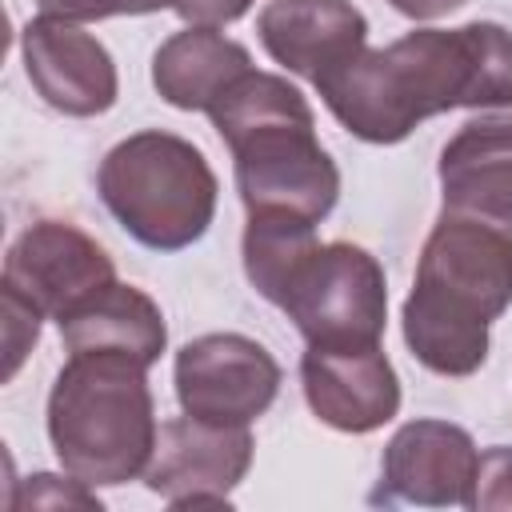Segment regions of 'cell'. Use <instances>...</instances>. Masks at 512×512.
<instances>
[{
    "label": "cell",
    "mask_w": 512,
    "mask_h": 512,
    "mask_svg": "<svg viewBox=\"0 0 512 512\" xmlns=\"http://www.w3.org/2000/svg\"><path fill=\"white\" fill-rule=\"evenodd\" d=\"M328 112L368 144H400L452 108H512V32L492 20L416 28L388 48H364L316 80Z\"/></svg>",
    "instance_id": "1"
},
{
    "label": "cell",
    "mask_w": 512,
    "mask_h": 512,
    "mask_svg": "<svg viewBox=\"0 0 512 512\" xmlns=\"http://www.w3.org/2000/svg\"><path fill=\"white\" fill-rule=\"evenodd\" d=\"M512 304V240L496 228L440 212L400 324L408 352L436 376H472L488 360V328Z\"/></svg>",
    "instance_id": "2"
},
{
    "label": "cell",
    "mask_w": 512,
    "mask_h": 512,
    "mask_svg": "<svg viewBox=\"0 0 512 512\" xmlns=\"http://www.w3.org/2000/svg\"><path fill=\"white\" fill-rule=\"evenodd\" d=\"M232 152L248 212H296L320 224L340 196V168L316 140V120L296 84L248 68L208 108Z\"/></svg>",
    "instance_id": "3"
},
{
    "label": "cell",
    "mask_w": 512,
    "mask_h": 512,
    "mask_svg": "<svg viewBox=\"0 0 512 512\" xmlns=\"http://www.w3.org/2000/svg\"><path fill=\"white\" fill-rule=\"evenodd\" d=\"M148 364L128 352H72L48 392V440L60 468L92 488L128 484L156 452Z\"/></svg>",
    "instance_id": "4"
},
{
    "label": "cell",
    "mask_w": 512,
    "mask_h": 512,
    "mask_svg": "<svg viewBox=\"0 0 512 512\" xmlns=\"http://www.w3.org/2000/svg\"><path fill=\"white\" fill-rule=\"evenodd\" d=\"M96 188L116 224L156 252L196 244L216 216V172L204 152L176 132H136L120 140L96 172Z\"/></svg>",
    "instance_id": "5"
},
{
    "label": "cell",
    "mask_w": 512,
    "mask_h": 512,
    "mask_svg": "<svg viewBox=\"0 0 512 512\" xmlns=\"http://www.w3.org/2000/svg\"><path fill=\"white\" fill-rule=\"evenodd\" d=\"M280 308L316 348L380 344L388 324V284L372 252L348 240L320 244L292 276Z\"/></svg>",
    "instance_id": "6"
},
{
    "label": "cell",
    "mask_w": 512,
    "mask_h": 512,
    "mask_svg": "<svg viewBox=\"0 0 512 512\" xmlns=\"http://www.w3.org/2000/svg\"><path fill=\"white\" fill-rule=\"evenodd\" d=\"M280 392L276 356L240 332H208L176 352V400L208 424H252Z\"/></svg>",
    "instance_id": "7"
},
{
    "label": "cell",
    "mask_w": 512,
    "mask_h": 512,
    "mask_svg": "<svg viewBox=\"0 0 512 512\" xmlns=\"http://www.w3.org/2000/svg\"><path fill=\"white\" fill-rule=\"evenodd\" d=\"M252 432L248 424H208L196 416H176L160 424L152 464L144 484L172 508L228 504V492L248 476Z\"/></svg>",
    "instance_id": "8"
},
{
    "label": "cell",
    "mask_w": 512,
    "mask_h": 512,
    "mask_svg": "<svg viewBox=\"0 0 512 512\" xmlns=\"http://www.w3.org/2000/svg\"><path fill=\"white\" fill-rule=\"evenodd\" d=\"M480 452L460 424L408 420L396 428L380 456V484L372 504H424V508H472Z\"/></svg>",
    "instance_id": "9"
},
{
    "label": "cell",
    "mask_w": 512,
    "mask_h": 512,
    "mask_svg": "<svg viewBox=\"0 0 512 512\" xmlns=\"http://www.w3.org/2000/svg\"><path fill=\"white\" fill-rule=\"evenodd\" d=\"M116 280L112 256L68 220H36L28 224L4 256V280L44 316L60 320L80 300Z\"/></svg>",
    "instance_id": "10"
},
{
    "label": "cell",
    "mask_w": 512,
    "mask_h": 512,
    "mask_svg": "<svg viewBox=\"0 0 512 512\" xmlns=\"http://www.w3.org/2000/svg\"><path fill=\"white\" fill-rule=\"evenodd\" d=\"M20 52L40 100L64 116H100L120 96L112 52L72 20H28L20 32Z\"/></svg>",
    "instance_id": "11"
},
{
    "label": "cell",
    "mask_w": 512,
    "mask_h": 512,
    "mask_svg": "<svg viewBox=\"0 0 512 512\" xmlns=\"http://www.w3.org/2000/svg\"><path fill=\"white\" fill-rule=\"evenodd\" d=\"M304 400L336 432H376L400 412V380L380 344L364 348H316L300 360Z\"/></svg>",
    "instance_id": "12"
},
{
    "label": "cell",
    "mask_w": 512,
    "mask_h": 512,
    "mask_svg": "<svg viewBox=\"0 0 512 512\" xmlns=\"http://www.w3.org/2000/svg\"><path fill=\"white\" fill-rule=\"evenodd\" d=\"M440 192L452 216L480 220L512 240V116L468 120L440 152Z\"/></svg>",
    "instance_id": "13"
},
{
    "label": "cell",
    "mask_w": 512,
    "mask_h": 512,
    "mask_svg": "<svg viewBox=\"0 0 512 512\" xmlns=\"http://www.w3.org/2000/svg\"><path fill=\"white\" fill-rule=\"evenodd\" d=\"M256 32L276 64L312 84L368 48V20L352 0H268Z\"/></svg>",
    "instance_id": "14"
},
{
    "label": "cell",
    "mask_w": 512,
    "mask_h": 512,
    "mask_svg": "<svg viewBox=\"0 0 512 512\" xmlns=\"http://www.w3.org/2000/svg\"><path fill=\"white\" fill-rule=\"evenodd\" d=\"M56 324H60L68 352H128L148 368L160 360V352L168 344L160 304L148 292L120 284V280H112L100 292H92L88 300H80Z\"/></svg>",
    "instance_id": "15"
},
{
    "label": "cell",
    "mask_w": 512,
    "mask_h": 512,
    "mask_svg": "<svg viewBox=\"0 0 512 512\" xmlns=\"http://www.w3.org/2000/svg\"><path fill=\"white\" fill-rule=\"evenodd\" d=\"M252 68L244 44L228 40L220 28L188 24L184 32L168 36L152 56V84L156 92L184 112H208L232 80Z\"/></svg>",
    "instance_id": "16"
},
{
    "label": "cell",
    "mask_w": 512,
    "mask_h": 512,
    "mask_svg": "<svg viewBox=\"0 0 512 512\" xmlns=\"http://www.w3.org/2000/svg\"><path fill=\"white\" fill-rule=\"evenodd\" d=\"M320 248L316 224L296 212H248L244 228V272L248 284L280 308L292 276Z\"/></svg>",
    "instance_id": "17"
},
{
    "label": "cell",
    "mask_w": 512,
    "mask_h": 512,
    "mask_svg": "<svg viewBox=\"0 0 512 512\" xmlns=\"http://www.w3.org/2000/svg\"><path fill=\"white\" fill-rule=\"evenodd\" d=\"M0 300H4V380H12L20 360L28 356V348L40 336L44 312L36 304H28L20 292H12L8 284H0Z\"/></svg>",
    "instance_id": "18"
},
{
    "label": "cell",
    "mask_w": 512,
    "mask_h": 512,
    "mask_svg": "<svg viewBox=\"0 0 512 512\" xmlns=\"http://www.w3.org/2000/svg\"><path fill=\"white\" fill-rule=\"evenodd\" d=\"M472 508L476 512H512V444H496V448L480 452Z\"/></svg>",
    "instance_id": "19"
},
{
    "label": "cell",
    "mask_w": 512,
    "mask_h": 512,
    "mask_svg": "<svg viewBox=\"0 0 512 512\" xmlns=\"http://www.w3.org/2000/svg\"><path fill=\"white\" fill-rule=\"evenodd\" d=\"M64 508V504H76V508H96L100 512V496L92 492V484L84 480H64V476H52V472H36L28 476L24 484V496L16 500V508Z\"/></svg>",
    "instance_id": "20"
},
{
    "label": "cell",
    "mask_w": 512,
    "mask_h": 512,
    "mask_svg": "<svg viewBox=\"0 0 512 512\" xmlns=\"http://www.w3.org/2000/svg\"><path fill=\"white\" fill-rule=\"evenodd\" d=\"M40 16L88 24V20H108V16H128V0H36Z\"/></svg>",
    "instance_id": "21"
},
{
    "label": "cell",
    "mask_w": 512,
    "mask_h": 512,
    "mask_svg": "<svg viewBox=\"0 0 512 512\" xmlns=\"http://www.w3.org/2000/svg\"><path fill=\"white\" fill-rule=\"evenodd\" d=\"M256 0H184L176 12L188 20V24H208V28H220V24H232L240 20Z\"/></svg>",
    "instance_id": "22"
},
{
    "label": "cell",
    "mask_w": 512,
    "mask_h": 512,
    "mask_svg": "<svg viewBox=\"0 0 512 512\" xmlns=\"http://www.w3.org/2000/svg\"><path fill=\"white\" fill-rule=\"evenodd\" d=\"M388 4L408 20H436V16H448V12L464 8L468 0H388Z\"/></svg>",
    "instance_id": "23"
},
{
    "label": "cell",
    "mask_w": 512,
    "mask_h": 512,
    "mask_svg": "<svg viewBox=\"0 0 512 512\" xmlns=\"http://www.w3.org/2000/svg\"><path fill=\"white\" fill-rule=\"evenodd\" d=\"M184 0H128V16H144V12H160V8H180Z\"/></svg>",
    "instance_id": "24"
}]
</instances>
